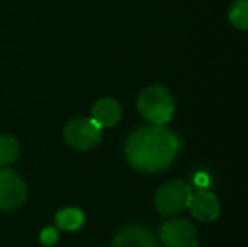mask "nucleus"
Instances as JSON below:
<instances>
[{"label":"nucleus","instance_id":"obj_9","mask_svg":"<svg viewBox=\"0 0 248 247\" xmlns=\"http://www.w3.org/2000/svg\"><path fill=\"white\" fill-rule=\"evenodd\" d=\"M92 119L100 127H113L122 119V107L115 99H101L93 105Z\"/></svg>","mask_w":248,"mask_h":247},{"label":"nucleus","instance_id":"obj_6","mask_svg":"<svg viewBox=\"0 0 248 247\" xmlns=\"http://www.w3.org/2000/svg\"><path fill=\"white\" fill-rule=\"evenodd\" d=\"M159 237L166 247H194L198 244V231L186 218H172L162 224Z\"/></svg>","mask_w":248,"mask_h":247},{"label":"nucleus","instance_id":"obj_10","mask_svg":"<svg viewBox=\"0 0 248 247\" xmlns=\"http://www.w3.org/2000/svg\"><path fill=\"white\" fill-rule=\"evenodd\" d=\"M56 224L62 231H78L85 224V214L79 208H62L56 214Z\"/></svg>","mask_w":248,"mask_h":247},{"label":"nucleus","instance_id":"obj_1","mask_svg":"<svg viewBox=\"0 0 248 247\" xmlns=\"http://www.w3.org/2000/svg\"><path fill=\"white\" fill-rule=\"evenodd\" d=\"M179 152L176 134L164 125H147L134 131L125 142V156L132 168L159 173L170 166Z\"/></svg>","mask_w":248,"mask_h":247},{"label":"nucleus","instance_id":"obj_13","mask_svg":"<svg viewBox=\"0 0 248 247\" xmlns=\"http://www.w3.org/2000/svg\"><path fill=\"white\" fill-rule=\"evenodd\" d=\"M41 241H43L44 244H52V242L58 241V232H56L54 229H46V231L43 232Z\"/></svg>","mask_w":248,"mask_h":247},{"label":"nucleus","instance_id":"obj_4","mask_svg":"<svg viewBox=\"0 0 248 247\" xmlns=\"http://www.w3.org/2000/svg\"><path fill=\"white\" fill-rule=\"evenodd\" d=\"M64 141L78 151H88L101 141V127L93 119H75L64 127Z\"/></svg>","mask_w":248,"mask_h":247},{"label":"nucleus","instance_id":"obj_2","mask_svg":"<svg viewBox=\"0 0 248 247\" xmlns=\"http://www.w3.org/2000/svg\"><path fill=\"white\" fill-rule=\"evenodd\" d=\"M137 110L150 125H164L172 119L174 99L169 90L164 86H147L139 95Z\"/></svg>","mask_w":248,"mask_h":247},{"label":"nucleus","instance_id":"obj_5","mask_svg":"<svg viewBox=\"0 0 248 247\" xmlns=\"http://www.w3.org/2000/svg\"><path fill=\"white\" fill-rule=\"evenodd\" d=\"M27 185L16 171L9 168H0V208L16 210L26 201Z\"/></svg>","mask_w":248,"mask_h":247},{"label":"nucleus","instance_id":"obj_11","mask_svg":"<svg viewBox=\"0 0 248 247\" xmlns=\"http://www.w3.org/2000/svg\"><path fill=\"white\" fill-rule=\"evenodd\" d=\"M19 141L12 135H0V168L12 165L17 158H19Z\"/></svg>","mask_w":248,"mask_h":247},{"label":"nucleus","instance_id":"obj_7","mask_svg":"<svg viewBox=\"0 0 248 247\" xmlns=\"http://www.w3.org/2000/svg\"><path fill=\"white\" fill-rule=\"evenodd\" d=\"M113 247H157L155 237L144 225H125L117 232Z\"/></svg>","mask_w":248,"mask_h":247},{"label":"nucleus","instance_id":"obj_3","mask_svg":"<svg viewBox=\"0 0 248 247\" xmlns=\"http://www.w3.org/2000/svg\"><path fill=\"white\" fill-rule=\"evenodd\" d=\"M191 188L184 181H169L166 185L159 186L154 197V205H155L157 212L166 217L170 215H177L187 208L191 200Z\"/></svg>","mask_w":248,"mask_h":247},{"label":"nucleus","instance_id":"obj_8","mask_svg":"<svg viewBox=\"0 0 248 247\" xmlns=\"http://www.w3.org/2000/svg\"><path fill=\"white\" fill-rule=\"evenodd\" d=\"M187 208L194 218L201 222H213L219 215V201L211 191H198L191 195Z\"/></svg>","mask_w":248,"mask_h":247},{"label":"nucleus","instance_id":"obj_12","mask_svg":"<svg viewBox=\"0 0 248 247\" xmlns=\"http://www.w3.org/2000/svg\"><path fill=\"white\" fill-rule=\"evenodd\" d=\"M230 22L242 31H248V0H235L230 7Z\"/></svg>","mask_w":248,"mask_h":247}]
</instances>
